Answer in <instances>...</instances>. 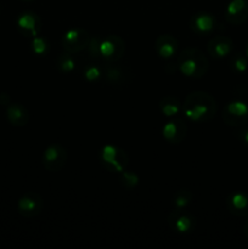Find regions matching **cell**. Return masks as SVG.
<instances>
[{
	"label": "cell",
	"instance_id": "cell-1",
	"mask_svg": "<svg viewBox=\"0 0 248 249\" xmlns=\"http://www.w3.org/2000/svg\"><path fill=\"white\" fill-rule=\"evenodd\" d=\"M218 112V102L206 91H192L182 104V113L194 123H206L212 121Z\"/></svg>",
	"mask_w": 248,
	"mask_h": 249
},
{
	"label": "cell",
	"instance_id": "cell-2",
	"mask_svg": "<svg viewBox=\"0 0 248 249\" xmlns=\"http://www.w3.org/2000/svg\"><path fill=\"white\" fill-rule=\"evenodd\" d=\"M177 71L184 77L198 79L204 77L209 70V61L199 49L186 48L177 56Z\"/></svg>",
	"mask_w": 248,
	"mask_h": 249
},
{
	"label": "cell",
	"instance_id": "cell-3",
	"mask_svg": "<svg viewBox=\"0 0 248 249\" xmlns=\"http://www.w3.org/2000/svg\"><path fill=\"white\" fill-rule=\"evenodd\" d=\"M100 160L108 172L122 173L128 168L129 156L117 146L105 145L100 151Z\"/></svg>",
	"mask_w": 248,
	"mask_h": 249
},
{
	"label": "cell",
	"instance_id": "cell-4",
	"mask_svg": "<svg viewBox=\"0 0 248 249\" xmlns=\"http://www.w3.org/2000/svg\"><path fill=\"white\" fill-rule=\"evenodd\" d=\"M125 53V41L119 36L109 34L101 36L100 41V60L105 62H118Z\"/></svg>",
	"mask_w": 248,
	"mask_h": 249
},
{
	"label": "cell",
	"instance_id": "cell-5",
	"mask_svg": "<svg viewBox=\"0 0 248 249\" xmlns=\"http://www.w3.org/2000/svg\"><path fill=\"white\" fill-rule=\"evenodd\" d=\"M223 121L228 126L241 128L248 121V105L242 100L229 101L223 108Z\"/></svg>",
	"mask_w": 248,
	"mask_h": 249
},
{
	"label": "cell",
	"instance_id": "cell-6",
	"mask_svg": "<svg viewBox=\"0 0 248 249\" xmlns=\"http://www.w3.org/2000/svg\"><path fill=\"white\" fill-rule=\"evenodd\" d=\"M104 79L113 88H123L133 79V71L128 66H121L118 62H105Z\"/></svg>",
	"mask_w": 248,
	"mask_h": 249
},
{
	"label": "cell",
	"instance_id": "cell-7",
	"mask_svg": "<svg viewBox=\"0 0 248 249\" xmlns=\"http://www.w3.org/2000/svg\"><path fill=\"white\" fill-rule=\"evenodd\" d=\"M91 40V36L88 31L83 28H71L65 32L61 39V44L65 51L71 53H79L87 50Z\"/></svg>",
	"mask_w": 248,
	"mask_h": 249
},
{
	"label": "cell",
	"instance_id": "cell-8",
	"mask_svg": "<svg viewBox=\"0 0 248 249\" xmlns=\"http://www.w3.org/2000/svg\"><path fill=\"white\" fill-rule=\"evenodd\" d=\"M168 225L179 235H189L196 228V218L186 209H175L168 215Z\"/></svg>",
	"mask_w": 248,
	"mask_h": 249
},
{
	"label": "cell",
	"instance_id": "cell-9",
	"mask_svg": "<svg viewBox=\"0 0 248 249\" xmlns=\"http://www.w3.org/2000/svg\"><path fill=\"white\" fill-rule=\"evenodd\" d=\"M67 150L60 143H53L49 145L44 150L41 162H43L44 168L49 172H60L67 163Z\"/></svg>",
	"mask_w": 248,
	"mask_h": 249
},
{
	"label": "cell",
	"instance_id": "cell-10",
	"mask_svg": "<svg viewBox=\"0 0 248 249\" xmlns=\"http://www.w3.org/2000/svg\"><path fill=\"white\" fill-rule=\"evenodd\" d=\"M219 23L216 21L215 16L207 11L196 12L194 16L190 18V29L194 32L196 36H207L219 28Z\"/></svg>",
	"mask_w": 248,
	"mask_h": 249
},
{
	"label": "cell",
	"instance_id": "cell-11",
	"mask_svg": "<svg viewBox=\"0 0 248 249\" xmlns=\"http://www.w3.org/2000/svg\"><path fill=\"white\" fill-rule=\"evenodd\" d=\"M44 207L43 197L36 192H27L17 202V212L23 218L32 219L41 213Z\"/></svg>",
	"mask_w": 248,
	"mask_h": 249
},
{
	"label": "cell",
	"instance_id": "cell-12",
	"mask_svg": "<svg viewBox=\"0 0 248 249\" xmlns=\"http://www.w3.org/2000/svg\"><path fill=\"white\" fill-rule=\"evenodd\" d=\"M187 124L184 119L173 117L162 128L163 139L170 145H179L185 140L187 135Z\"/></svg>",
	"mask_w": 248,
	"mask_h": 249
},
{
	"label": "cell",
	"instance_id": "cell-13",
	"mask_svg": "<svg viewBox=\"0 0 248 249\" xmlns=\"http://www.w3.org/2000/svg\"><path fill=\"white\" fill-rule=\"evenodd\" d=\"M16 27L22 36L34 38V36H39V33H40L43 22H41L39 15L35 14V12L24 11L17 17Z\"/></svg>",
	"mask_w": 248,
	"mask_h": 249
},
{
	"label": "cell",
	"instance_id": "cell-14",
	"mask_svg": "<svg viewBox=\"0 0 248 249\" xmlns=\"http://www.w3.org/2000/svg\"><path fill=\"white\" fill-rule=\"evenodd\" d=\"M224 17L232 26L245 23L248 18V0H230L224 11Z\"/></svg>",
	"mask_w": 248,
	"mask_h": 249
},
{
	"label": "cell",
	"instance_id": "cell-15",
	"mask_svg": "<svg viewBox=\"0 0 248 249\" xmlns=\"http://www.w3.org/2000/svg\"><path fill=\"white\" fill-rule=\"evenodd\" d=\"M209 56L215 60L228 57L233 51V40L226 36H215L207 44Z\"/></svg>",
	"mask_w": 248,
	"mask_h": 249
},
{
	"label": "cell",
	"instance_id": "cell-16",
	"mask_svg": "<svg viewBox=\"0 0 248 249\" xmlns=\"http://www.w3.org/2000/svg\"><path fill=\"white\" fill-rule=\"evenodd\" d=\"M155 50L163 60H172L179 55V41L172 34H162L156 39Z\"/></svg>",
	"mask_w": 248,
	"mask_h": 249
},
{
	"label": "cell",
	"instance_id": "cell-17",
	"mask_svg": "<svg viewBox=\"0 0 248 249\" xmlns=\"http://www.w3.org/2000/svg\"><path fill=\"white\" fill-rule=\"evenodd\" d=\"M228 211L235 216H248V195L242 191L231 192L226 197Z\"/></svg>",
	"mask_w": 248,
	"mask_h": 249
},
{
	"label": "cell",
	"instance_id": "cell-18",
	"mask_svg": "<svg viewBox=\"0 0 248 249\" xmlns=\"http://www.w3.org/2000/svg\"><path fill=\"white\" fill-rule=\"evenodd\" d=\"M6 119L15 128L26 126L29 122V112L23 105L21 104H9L6 107Z\"/></svg>",
	"mask_w": 248,
	"mask_h": 249
},
{
	"label": "cell",
	"instance_id": "cell-19",
	"mask_svg": "<svg viewBox=\"0 0 248 249\" xmlns=\"http://www.w3.org/2000/svg\"><path fill=\"white\" fill-rule=\"evenodd\" d=\"M158 107H159L160 113L167 117V118L177 117L180 112H182L181 101L177 97L173 96V95H167L163 99H160Z\"/></svg>",
	"mask_w": 248,
	"mask_h": 249
},
{
	"label": "cell",
	"instance_id": "cell-20",
	"mask_svg": "<svg viewBox=\"0 0 248 249\" xmlns=\"http://www.w3.org/2000/svg\"><path fill=\"white\" fill-rule=\"evenodd\" d=\"M74 53H71L68 51L60 53L56 58V68L63 74H70L77 67V61H75Z\"/></svg>",
	"mask_w": 248,
	"mask_h": 249
},
{
	"label": "cell",
	"instance_id": "cell-21",
	"mask_svg": "<svg viewBox=\"0 0 248 249\" xmlns=\"http://www.w3.org/2000/svg\"><path fill=\"white\" fill-rule=\"evenodd\" d=\"M194 201V195L190 190H177L172 198V204L175 209H186Z\"/></svg>",
	"mask_w": 248,
	"mask_h": 249
},
{
	"label": "cell",
	"instance_id": "cell-22",
	"mask_svg": "<svg viewBox=\"0 0 248 249\" xmlns=\"http://www.w3.org/2000/svg\"><path fill=\"white\" fill-rule=\"evenodd\" d=\"M83 78L88 83H97L104 78V67L97 63H89L83 70Z\"/></svg>",
	"mask_w": 248,
	"mask_h": 249
},
{
	"label": "cell",
	"instance_id": "cell-23",
	"mask_svg": "<svg viewBox=\"0 0 248 249\" xmlns=\"http://www.w3.org/2000/svg\"><path fill=\"white\" fill-rule=\"evenodd\" d=\"M230 68L235 74H243L248 68V58L245 53H236L230 58Z\"/></svg>",
	"mask_w": 248,
	"mask_h": 249
},
{
	"label": "cell",
	"instance_id": "cell-24",
	"mask_svg": "<svg viewBox=\"0 0 248 249\" xmlns=\"http://www.w3.org/2000/svg\"><path fill=\"white\" fill-rule=\"evenodd\" d=\"M31 49L34 55L38 56V57H44L50 51V44H49L48 39H45L44 36H36L32 38Z\"/></svg>",
	"mask_w": 248,
	"mask_h": 249
},
{
	"label": "cell",
	"instance_id": "cell-25",
	"mask_svg": "<svg viewBox=\"0 0 248 249\" xmlns=\"http://www.w3.org/2000/svg\"><path fill=\"white\" fill-rule=\"evenodd\" d=\"M119 181H121V185L123 187H125L128 190H133L139 185L140 178H139V175L136 173L125 169L122 173H119Z\"/></svg>",
	"mask_w": 248,
	"mask_h": 249
},
{
	"label": "cell",
	"instance_id": "cell-26",
	"mask_svg": "<svg viewBox=\"0 0 248 249\" xmlns=\"http://www.w3.org/2000/svg\"><path fill=\"white\" fill-rule=\"evenodd\" d=\"M100 41H101V36H96L90 40L89 45H88L87 51L88 55H89L90 58L92 60H100Z\"/></svg>",
	"mask_w": 248,
	"mask_h": 249
},
{
	"label": "cell",
	"instance_id": "cell-27",
	"mask_svg": "<svg viewBox=\"0 0 248 249\" xmlns=\"http://www.w3.org/2000/svg\"><path fill=\"white\" fill-rule=\"evenodd\" d=\"M237 138L243 145L248 147V126H241L240 130L237 131Z\"/></svg>",
	"mask_w": 248,
	"mask_h": 249
},
{
	"label": "cell",
	"instance_id": "cell-28",
	"mask_svg": "<svg viewBox=\"0 0 248 249\" xmlns=\"http://www.w3.org/2000/svg\"><path fill=\"white\" fill-rule=\"evenodd\" d=\"M0 104L1 105L10 104V96L6 94V92H1V94H0Z\"/></svg>",
	"mask_w": 248,
	"mask_h": 249
},
{
	"label": "cell",
	"instance_id": "cell-29",
	"mask_svg": "<svg viewBox=\"0 0 248 249\" xmlns=\"http://www.w3.org/2000/svg\"><path fill=\"white\" fill-rule=\"evenodd\" d=\"M243 231H245V235H246V237H247V240H248V219L246 220L245 226H243Z\"/></svg>",
	"mask_w": 248,
	"mask_h": 249
},
{
	"label": "cell",
	"instance_id": "cell-30",
	"mask_svg": "<svg viewBox=\"0 0 248 249\" xmlns=\"http://www.w3.org/2000/svg\"><path fill=\"white\" fill-rule=\"evenodd\" d=\"M245 55L247 56V58H248V40H247V43H246V46H245Z\"/></svg>",
	"mask_w": 248,
	"mask_h": 249
},
{
	"label": "cell",
	"instance_id": "cell-31",
	"mask_svg": "<svg viewBox=\"0 0 248 249\" xmlns=\"http://www.w3.org/2000/svg\"><path fill=\"white\" fill-rule=\"evenodd\" d=\"M21 1H24V2H31V1H33V0H21Z\"/></svg>",
	"mask_w": 248,
	"mask_h": 249
}]
</instances>
